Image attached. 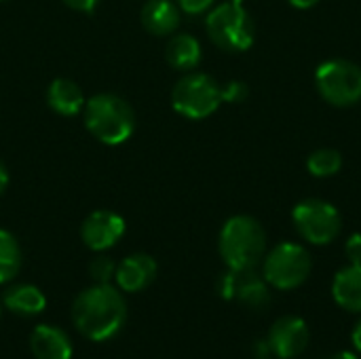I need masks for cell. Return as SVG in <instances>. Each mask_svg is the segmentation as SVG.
<instances>
[{
  "label": "cell",
  "instance_id": "obj_1",
  "mask_svg": "<svg viewBox=\"0 0 361 359\" xmlns=\"http://www.w3.org/2000/svg\"><path fill=\"white\" fill-rule=\"evenodd\" d=\"M72 324L91 343L114 339L127 322V303L112 284H93L72 303Z\"/></svg>",
  "mask_w": 361,
  "mask_h": 359
},
{
  "label": "cell",
  "instance_id": "obj_2",
  "mask_svg": "<svg viewBox=\"0 0 361 359\" xmlns=\"http://www.w3.org/2000/svg\"><path fill=\"white\" fill-rule=\"evenodd\" d=\"M85 129L106 146L125 144L135 131V112L127 99L116 93H95L82 108Z\"/></svg>",
  "mask_w": 361,
  "mask_h": 359
},
{
  "label": "cell",
  "instance_id": "obj_3",
  "mask_svg": "<svg viewBox=\"0 0 361 359\" xmlns=\"http://www.w3.org/2000/svg\"><path fill=\"white\" fill-rule=\"evenodd\" d=\"M218 252L226 269H256L267 256V233L254 216H233L218 237Z\"/></svg>",
  "mask_w": 361,
  "mask_h": 359
},
{
  "label": "cell",
  "instance_id": "obj_4",
  "mask_svg": "<svg viewBox=\"0 0 361 359\" xmlns=\"http://www.w3.org/2000/svg\"><path fill=\"white\" fill-rule=\"evenodd\" d=\"M205 32L218 49L226 53H241L254 44L256 23L243 4L224 0L207 11Z\"/></svg>",
  "mask_w": 361,
  "mask_h": 359
},
{
  "label": "cell",
  "instance_id": "obj_5",
  "mask_svg": "<svg viewBox=\"0 0 361 359\" xmlns=\"http://www.w3.org/2000/svg\"><path fill=\"white\" fill-rule=\"evenodd\" d=\"M171 106L188 121H203L222 106V85L205 72H184L171 89Z\"/></svg>",
  "mask_w": 361,
  "mask_h": 359
},
{
  "label": "cell",
  "instance_id": "obj_6",
  "mask_svg": "<svg viewBox=\"0 0 361 359\" xmlns=\"http://www.w3.org/2000/svg\"><path fill=\"white\" fill-rule=\"evenodd\" d=\"M313 271V258L300 243L283 241L275 245L262 262V277L275 290L290 292L300 288Z\"/></svg>",
  "mask_w": 361,
  "mask_h": 359
},
{
  "label": "cell",
  "instance_id": "obj_7",
  "mask_svg": "<svg viewBox=\"0 0 361 359\" xmlns=\"http://www.w3.org/2000/svg\"><path fill=\"white\" fill-rule=\"evenodd\" d=\"M315 87L328 104L351 108L361 102V68L343 57L328 59L315 72Z\"/></svg>",
  "mask_w": 361,
  "mask_h": 359
},
{
  "label": "cell",
  "instance_id": "obj_8",
  "mask_svg": "<svg viewBox=\"0 0 361 359\" xmlns=\"http://www.w3.org/2000/svg\"><path fill=\"white\" fill-rule=\"evenodd\" d=\"M292 222L298 235L311 245H328L343 231V216L330 201L305 199L292 209Z\"/></svg>",
  "mask_w": 361,
  "mask_h": 359
},
{
  "label": "cell",
  "instance_id": "obj_9",
  "mask_svg": "<svg viewBox=\"0 0 361 359\" xmlns=\"http://www.w3.org/2000/svg\"><path fill=\"white\" fill-rule=\"evenodd\" d=\"M271 286L256 269H228L218 279V292L224 300H235L247 309H267L271 303Z\"/></svg>",
  "mask_w": 361,
  "mask_h": 359
},
{
  "label": "cell",
  "instance_id": "obj_10",
  "mask_svg": "<svg viewBox=\"0 0 361 359\" xmlns=\"http://www.w3.org/2000/svg\"><path fill=\"white\" fill-rule=\"evenodd\" d=\"M125 218L112 209H95L80 224V239L91 252H106L125 237Z\"/></svg>",
  "mask_w": 361,
  "mask_h": 359
},
{
  "label": "cell",
  "instance_id": "obj_11",
  "mask_svg": "<svg viewBox=\"0 0 361 359\" xmlns=\"http://www.w3.org/2000/svg\"><path fill=\"white\" fill-rule=\"evenodd\" d=\"M311 332L305 320L296 315H283L279 317L267 336L269 349L277 359H296L302 355L309 347Z\"/></svg>",
  "mask_w": 361,
  "mask_h": 359
},
{
  "label": "cell",
  "instance_id": "obj_12",
  "mask_svg": "<svg viewBox=\"0 0 361 359\" xmlns=\"http://www.w3.org/2000/svg\"><path fill=\"white\" fill-rule=\"evenodd\" d=\"M157 279V260L144 252L129 254L116 264L114 284L121 292L135 294L146 290Z\"/></svg>",
  "mask_w": 361,
  "mask_h": 359
},
{
  "label": "cell",
  "instance_id": "obj_13",
  "mask_svg": "<svg viewBox=\"0 0 361 359\" xmlns=\"http://www.w3.org/2000/svg\"><path fill=\"white\" fill-rule=\"evenodd\" d=\"M140 21L152 36H171L180 28L182 11L176 0H146L140 11Z\"/></svg>",
  "mask_w": 361,
  "mask_h": 359
},
{
  "label": "cell",
  "instance_id": "obj_14",
  "mask_svg": "<svg viewBox=\"0 0 361 359\" xmlns=\"http://www.w3.org/2000/svg\"><path fill=\"white\" fill-rule=\"evenodd\" d=\"M30 351L34 359H72V341L61 328L38 324L30 334Z\"/></svg>",
  "mask_w": 361,
  "mask_h": 359
},
{
  "label": "cell",
  "instance_id": "obj_15",
  "mask_svg": "<svg viewBox=\"0 0 361 359\" xmlns=\"http://www.w3.org/2000/svg\"><path fill=\"white\" fill-rule=\"evenodd\" d=\"M47 106L59 116H78L85 108L82 89L70 78H55L47 87Z\"/></svg>",
  "mask_w": 361,
  "mask_h": 359
},
{
  "label": "cell",
  "instance_id": "obj_16",
  "mask_svg": "<svg viewBox=\"0 0 361 359\" xmlns=\"http://www.w3.org/2000/svg\"><path fill=\"white\" fill-rule=\"evenodd\" d=\"M2 307L19 317H34L47 309V296L40 288L32 284H15L8 286L2 294Z\"/></svg>",
  "mask_w": 361,
  "mask_h": 359
},
{
  "label": "cell",
  "instance_id": "obj_17",
  "mask_svg": "<svg viewBox=\"0 0 361 359\" xmlns=\"http://www.w3.org/2000/svg\"><path fill=\"white\" fill-rule=\"evenodd\" d=\"M165 59L178 72H192L199 68V63L203 59L201 42L192 34H186V32L171 34V38L165 47Z\"/></svg>",
  "mask_w": 361,
  "mask_h": 359
},
{
  "label": "cell",
  "instance_id": "obj_18",
  "mask_svg": "<svg viewBox=\"0 0 361 359\" xmlns=\"http://www.w3.org/2000/svg\"><path fill=\"white\" fill-rule=\"evenodd\" d=\"M332 296L349 313H361V267L349 264L334 275Z\"/></svg>",
  "mask_w": 361,
  "mask_h": 359
},
{
  "label": "cell",
  "instance_id": "obj_19",
  "mask_svg": "<svg viewBox=\"0 0 361 359\" xmlns=\"http://www.w3.org/2000/svg\"><path fill=\"white\" fill-rule=\"evenodd\" d=\"M21 269V248L13 233L0 229V284H8Z\"/></svg>",
  "mask_w": 361,
  "mask_h": 359
},
{
  "label": "cell",
  "instance_id": "obj_20",
  "mask_svg": "<svg viewBox=\"0 0 361 359\" xmlns=\"http://www.w3.org/2000/svg\"><path fill=\"white\" fill-rule=\"evenodd\" d=\"M343 169V154L336 148H317L307 157V171L313 178H332Z\"/></svg>",
  "mask_w": 361,
  "mask_h": 359
},
{
  "label": "cell",
  "instance_id": "obj_21",
  "mask_svg": "<svg viewBox=\"0 0 361 359\" xmlns=\"http://www.w3.org/2000/svg\"><path fill=\"white\" fill-rule=\"evenodd\" d=\"M116 273V262L110 256H95L89 264V275L95 284H110Z\"/></svg>",
  "mask_w": 361,
  "mask_h": 359
},
{
  "label": "cell",
  "instance_id": "obj_22",
  "mask_svg": "<svg viewBox=\"0 0 361 359\" xmlns=\"http://www.w3.org/2000/svg\"><path fill=\"white\" fill-rule=\"evenodd\" d=\"M250 89L243 80H228L222 85V104H241L247 97Z\"/></svg>",
  "mask_w": 361,
  "mask_h": 359
},
{
  "label": "cell",
  "instance_id": "obj_23",
  "mask_svg": "<svg viewBox=\"0 0 361 359\" xmlns=\"http://www.w3.org/2000/svg\"><path fill=\"white\" fill-rule=\"evenodd\" d=\"M176 4L180 6L182 13H186L190 17H197V15L207 13L216 4V0H176Z\"/></svg>",
  "mask_w": 361,
  "mask_h": 359
},
{
  "label": "cell",
  "instance_id": "obj_24",
  "mask_svg": "<svg viewBox=\"0 0 361 359\" xmlns=\"http://www.w3.org/2000/svg\"><path fill=\"white\" fill-rule=\"evenodd\" d=\"M345 254L349 264H357L361 267V233H353L347 243H345Z\"/></svg>",
  "mask_w": 361,
  "mask_h": 359
},
{
  "label": "cell",
  "instance_id": "obj_25",
  "mask_svg": "<svg viewBox=\"0 0 361 359\" xmlns=\"http://www.w3.org/2000/svg\"><path fill=\"white\" fill-rule=\"evenodd\" d=\"M61 2L76 13H93L102 0H61Z\"/></svg>",
  "mask_w": 361,
  "mask_h": 359
},
{
  "label": "cell",
  "instance_id": "obj_26",
  "mask_svg": "<svg viewBox=\"0 0 361 359\" xmlns=\"http://www.w3.org/2000/svg\"><path fill=\"white\" fill-rule=\"evenodd\" d=\"M8 182H11V176H8V169L4 165V161L0 159V195L8 188Z\"/></svg>",
  "mask_w": 361,
  "mask_h": 359
},
{
  "label": "cell",
  "instance_id": "obj_27",
  "mask_svg": "<svg viewBox=\"0 0 361 359\" xmlns=\"http://www.w3.org/2000/svg\"><path fill=\"white\" fill-rule=\"evenodd\" d=\"M294 8H300V11H307V8H313L319 0H288Z\"/></svg>",
  "mask_w": 361,
  "mask_h": 359
},
{
  "label": "cell",
  "instance_id": "obj_28",
  "mask_svg": "<svg viewBox=\"0 0 361 359\" xmlns=\"http://www.w3.org/2000/svg\"><path fill=\"white\" fill-rule=\"evenodd\" d=\"M351 341H353V347L361 353V320L355 324V328L351 332Z\"/></svg>",
  "mask_w": 361,
  "mask_h": 359
},
{
  "label": "cell",
  "instance_id": "obj_29",
  "mask_svg": "<svg viewBox=\"0 0 361 359\" xmlns=\"http://www.w3.org/2000/svg\"><path fill=\"white\" fill-rule=\"evenodd\" d=\"M328 359H360L355 353H351V351H338V353H334L332 358Z\"/></svg>",
  "mask_w": 361,
  "mask_h": 359
},
{
  "label": "cell",
  "instance_id": "obj_30",
  "mask_svg": "<svg viewBox=\"0 0 361 359\" xmlns=\"http://www.w3.org/2000/svg\"><path fill=\"white\" fill-rule=\"evenodd\" d=\"M231 2H237V4H243L245 0H231Z\"/></svg>",
  "mask_w": 361,
  "mask_h": 359
},
{
  "label": "cell",
  "instance_id": "obj_31",
  "mask_svg": "<svg viewBox=\"0 0 361 359\" xmlns=\"http://www.w3.org/2000/svg\"><path fill=\"white\" fill-rule=\"evenodd\" d=\"M0 315H2V303H0Z\"/></svg>",
  "mask_w": 361,
  "mask_h": 359
},
{
  "label": "cell",
  "instance_id": "obj_32",
  "mask_svg": "<svg viewBox=\"0 0 361 359\" xmlns=\"http://www.w3.org/2000/svg\"><path fill=\"white\" fill-rule=\"evenodd\" d=\"M0 2H4V0H0Z\"/></svg>",
  "mask_w": 361,
  "mask_h": 359
}]
</instances>
